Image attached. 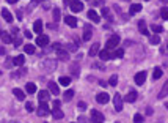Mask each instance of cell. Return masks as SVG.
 Here are the masks:
<instances>
[{"instance_id":"cell-1","label":"cell","mask_w":168,"mask_h":123,"mask_svg":"<svg viewBox=\"0 0 168 123\" xmlns=\"http://www.w3.org/2000/svg\"><path fill=\"white\" fill-rule=\"evenodd\" d=\"M119 41H121V38L118 36V35H112L110 38L107 40V44H105V48L110 51V49H115L118 44H119Z\"/></svg>"},{"instance_id":"cell-2","label":"cell","mask_w":168,"mask_h":123,"mask_svg":"<svg viewBox=\"0 0 168 123\" xmlns=\"http://www.w3.org/2000/svg\"><path fill=\"white\" fill-rule=\"evenodd\" d=\"M51 112V109H49V106H47V101H39V107H38V115L39 117H46L47 114Z\"/></svg>"},{"instance_id":"cell-3","label":"cell","mask_w":168,"mask_h":123,"mask_svg":"<svg viewBox=\"0 0 168 123\" xmlns=\"http://www.w3.org/2000/svg\"><path fill=\"white\" fill-rule=\"evenodd\" d=\"M69 8H71V11L80 13V11H83V3H82L80 0H71V2H69Z\"/></svg>"},{"instance_id":"cell-4","label":"cell","mask_w":168,"mask_h":123,"mask_svg":"<svg viewBox=\"0 0 168 123\" xmlns=\"http://www.w3.org/2000/svg\"><path fill=\"white\" fill-rule=\"evenodd\" d=\"M91 122L93 123H102L104 122V114H101L99 110H91Z\"/></svg>"},{"instance_id":"cell-5","label":"cell","mask_w":168,"mask_h":123,"mask_svg":"<svg viewBox=\"0 0 168 123\" xmlns=\"http://www.w3.org/2000/svg\"><path fill=\"white\" fill-rule=\"evenodd\" d=\"M91 36H93V28H91L90 24H85L83 25V35H82V38H83V41H90Z\"/></svg>"},{"instance_id":"cell-6","label":"cell","mask_w":168,"mask_h":123,"mask_svg":"<svg viewBox=\"0 0 168 123\" xmlns=\"http://www.w3.org/2000/svg\"><path fill=\"white\" fill-rule=\"evenodd\" d=\"M69 73L74 76V77H79V74H80V63H79V62H72L71 66H69Z\"/></svg>"},{"instance_id":"cell-7","label":"cell","mask_w":168,"mask_h":123,"mask_svg":"<svg viewBox=\"0 0 168 123\" xmlns=\"http://www.w3.org/2000/svg\"><path fill=\"white\" fill-rule=\"evenodd\" d=\"M113 102H115V109H116V112H121L123 110V99H121V95H119V93L115 95Z\"/></svg>"},{"instance_id":"cell-8","label":"cell","mask_w":168,"mask_h":123,"mask_svg":"<svg viewBox=\"0 0 168 123\" xmlns=\"http://www.w3.org/2000/svg\"><path fill=\"white\" fill-rule=\"evenodd\" d=\"M57 58L61 62H68L69 60V52L66 51V49H58L57 51Z\"/></svg>"},{"instance_id":"cell-9","label":"cell","mask_w":168,"mask_h":123,"mask_svg":"<svg viewBox=\"0 0 168 123\" xmlns=\"http://www.w3.org/2000/svg\"><path fill=\"white\" fill-rule=\"evenodd\" d=\"M145 81H146V73L145 71H140V73L135 74V84H137V85H143Z\"/></svg>"},{"instance_id":"cell-10","label":"cell","mask_w":168,"mask_h":123,"mask_svg":"<svg viewBox=\"0 0 168 123\" xmlns=\"http://www.w3.org/2000/svg\"><path fill=\"white\" fill-rule=\"evenodd\" d=\"M55 66H57V62H54V60H46V62H43V68L46 69V71H54Z\"/></svg>"},{"instance_id":"cell-11","label":"cell","mask_w":168,"mask_h":123,"mask_svg":"<svg viewBox=\"0 0 168 123\" xmlns=\"http://www.w3.org/2000/svg\"><path fill=\"white\" fill-rule=\"evenodd\" d=\"M108 99H110V96H108V93H98L96 95V101L99 102V104H105V102H108Z\"/></svg>"},{"instance_id":"cell-12","label":"cell","mask_w":168,"mask_h":123,"mask_svg":"<svg viewBox=\"0 0 168 123\" xmlns=\"http://www.w3.org/2000/svg\"><path fill=\"white\" fill-rule=\"evenodd\" d=\"M36 44L41 46V48L47 46V44H49V36H46V35H39V36L36 38Z\"/></svg>"},{"instance_id":"cell-13","label":"cell","mask_w":168,"mask_h":123,"mask_svg":"<svg viewBox=\"0 0 168 123\" xmlns=\"http://www.w3.org/2000/svg\"><path fill=\"white\" fill-rule=\"evenodd\" d=\"M138 30H140L141 35H146V36H149V32H148V27H146V22H145V20H138Z\"/></svg>"},{"instance_id":"cell-14","label":"cell","mask_w":168,"mask_h":123,"mask_svg":"<svg viewBox=\"0 0 168 123\" xmlns=\"http://www.w3.org/2000/svg\"><path fill=\"white\" fill-rule=\"evenodd\" d=\"M88 17L93 20L94 24H99V20H101V16H99V14L96 13L94 10H90V11H88Z\"/></svg>"},{"instance_id":"cell-15","label":"cell","mask_w":168,"mask_h":123,"mask_svg":"<svg viewBox=\"0 0 168 123\" xmlns=\"http://www.w3.org/2000/svg\"><path fill=\"white\" fill-rule=\"evenodd\" d=\"M137 98H138V93L135 92V90H131V92L127 93V95H126V101L127 102H134V101H137Z\"/></svg>"},{"instance_id":"cell-16","label":"cell","mask_w":168,"mask_h":123,"mask_svg":"<svg viewBox=\"0 0 168 123\" xmlns=\"http://www.w3.org/2000/svg\"><path fill=\"white\" fill-rule=\"evenodd\" d=\"M64 22H66L69 27H72V28L77 27V19H75L74 16H66V17H64Z\"/></svg>"},{"instance_id":"cell-17","label":"cell","mask_w":168,"mask_h":123,"mask_svg":"<svg viewBox=\"0 0 168 123\" xmlns=\"http://www.w3.org/2000/svg\"><path fill=\"white\" fill-rule=\"evenodd\" d=\"M2 16H3V19L7 20L8 24H11V22H13V19H14V17H13V14H11L10 11L7 10V8H3V10H2Z\"/></svg>"},{"instance_id":"cell-18","label":"cell","mask_w":168,"mask_h":123,"mask_svg":"<svg viewBox=\"0 0 168 123\" xmlns=\"http://www.w3.org/2000/svg\"><path fill=\"white\" fill-rule=\"evenodd\" d=\"M43 20L41 19H38V20H35V24H33V30H35V33H38V35H41V32H43Z\"/></svg>"},{"instance_id":"cell-19","label":"cell","mask_w":168,"mask_h":123,"mask_svg":"<svg viewBox=\"0 0 168 123\" xmlns=\"http://www.w3.org/2000/svg\"><path fill=\"white\" fill-rule=\"evenodd\" d=\"M101 44H99L98 41H96V43H94L93 46H91V49H90V52H88V54H90V57H94V55L96 54H99V51H101Z\"/></svg>"},{"instance_id":"cell-20","label":"cell","mask_w":168,"mask_h":123,"mask_svg":"<svg viewBox=\"0 0 168 123\" xmlns=\"http://www.w3.org/2000/svg\"><path fill=\"white\" fill-rule=\"evenodd\" d=\"M49 92H51L52 95H58V93H60V89H58V85L55 84L54 81L49 82Z\"/></svg>"},{"instance_id":"cell-21","label":"cell","mask_w":168,"mask_h":123,"mask_svg":"<svg viewBox=\"0 0 168 123\" xmlns=\"http://www.w3.org/2000/svg\"><path fill=\"white\" fill-rule=\"evenodd\" d=\"M49 96H51V92H47V90H41V92L38 93L39 101H49Z\"/></svg>"},{"instance_id":"cell-22","label":"cell","mask_w":168,"mask_h":123,"mask_svg":"<svg viewBox=\"0 0 168 123\" xmlns=\"http://www.w3.org/2000/svg\"><path fill=\"white\" fill-rule=\"evenodd\" d=\"M13 63L16 66H24V63H25V57H24V55H17V57L13 58Z\"/></svg>"},{"instance_id":"cell-23","label":"cell","mask_w":168,"mask_h":123,"mask_svg":"<svg viewBox=\"0 0 168 123\" xmlns=\"http://www.w3.org/2000/svg\"><path fill=\"white\" fill-rule=\"evenodd\" d=\"M25 92H27L28 95H33V93L36 92V84H33V82H28L27 85H25Z\"/></svg>"},{"instance_id":"cell-24","label":"cell","mask_w":168,"mask_h":123,"mask_svg":"<svg viewBox=\"0 0 168 123\" xmlns=\"http://www.w3.org/2000/svg\"><path fill=\"white\" fill-rule=\"evenodd\" d=\"M168 95V81L163 84V87H162V90L159 92V99H163L165 96Z\"/></svg>"},{"instance_id":"cell-25","label":"cell","mask_w":168,"mask_h":123,"mask_svg":"<svg viewBox=\"0 0 168 123\" xmlns=\"http://www.w3.org/2000/svg\"><path fill=\"white\" fill-rule=\"evenodd\" d=\"M0 38H2V41H3L5 44H10V43H13V36H11V35L8 33V32H3Z\"/></svg>"},{"instance_id":"cell-26","label":"cell","mask_w":168,"mask_h":123,"mask_svg":"<svg viewBox=\"0 0 168 123\" xmlns=\"http://www.w3.org/2000/svg\"><path fill=\"white\" fill-rule=\"evenodd\" d=\"M138 11H141V5L140 3H132L131 8H129V13L135 14V13H138Z\"/></svg>"},{"instance_id":"cell-27","label":"cell","mask_w":168,"mask_h":123,"mask_svg":"<svg viewBox=\"0 0 168 123\" xmlns=\"http://www.w3.org/2000/svg\"><path fill=\"white\" fill-rule=\"evenodd\" d=\"M99 57H101V60H108L110 58V52H108V49H102V51H99Z\"/></svg>"},{"instance_id":"cell-28","label":"cell","mask_w":168,"mask_h":123,"mask_svg":"<svg viewBox=\"0 0 168 123\" xmlns=\"http://www.w3.org/2000/svg\"><path fill=\"white\" fill-rule=\"evenodd\" d=\"M13 93H14V96H16L17 99H25V92H22L20 89H14Z\"/></svg>"},{"instance_id":"cell-29","label":"cell","mask_w":168,"mask_h":123,"mask_svg":"<svg viewBox=\"0 0 168 123\" xmlns=\"http://www.w3.org/2000/svg\"><path fill=\"white\" fill-rule=\"evenodd\" d=\"M124 55V49H116L113 54H110V58H121Z\"/></svg>"},{"instance_id":"cell-30","label":"cell","mask_w":168,"mask_h":123,"mask_svg":"<svg viewBox=\"0 0 168 123\" xmlns=\"http://www.w3.org/2000/svg\"><path fill=\"white\" fill-rule=\"evenodd\" d=\"M151 30L154 32L156 35H159V33H162V32H163V27H162V25H159V24H152L151 25Z\"/></svg>"},{"instance_id":"cell-31","label":"cell","mask_w":168,"mask_h":123,"mask_svg":"<svg viewBox=\"0 0 168 123\" xmlns=\"http://www.w3.org/2000/svg\"><path fill=\"white\" fill-rule=\"evenodd\" d=\"M52 115H54V118H55V120H61V118L64 117V114L61 112L60 109H54V112H52Z\"/></svg>"},{"instance_id":"cell-32","label":"cell","mask_w":168,"mask_h":123,"mask_svg":"<svg viewBox=\"0 0 168 123\" xmlns=\"http://www.w3.org/2000/svg\"><path fill=\"white\" fill-rule=\"evenodd\" d=\"M149 43H151V44H159V43H160V36H159V35H151V36H149Z\"/></svg>"},{"instance_id":"cell-33","label":"cell","mask_w":168,"mask_h":123,"mask_svg":"<svg viewBox=\"0 0 168 123\" xmlns=\"http://www.w3.org/2000/svg\"><path fill=\"white\" fill-rule=\"evenodd\" d=\"M108 84H110V87H116V84H118V74H112V77L108 79Z\"/></svg>"},{"instance_id":"cell-34","label":"cell","mask_w":168,"mask_h":123,"mask_svg":"<svg viewBox=\"0 0 168 123\" xmlns=\"http://www.w3.org/2000/svg\"><path fill=\"white\" fill-rule=\"evenodd\" d=\"M24 51H25V54H35V46L33 44H25L24 46Z\"/></svg>"},{"instance_id":"cell-35","label":"cell","mask_w":168,"mask_h":123,"mask_svg":"<svg viewBox=\"0 0 168 123\" xmlns=\"http://www.w3.org/2000/svg\"><path fill=\"white\" fill-rule=\"evenodd\" d=\"M60 84H61V85H64V87L69 85V84H71V77H68V76H61V77H60Z\"/></svg>"},{"instance_id":"cell-36","label":"cell","mask_w":168,"mask_h":123,"mask_svg":"<svg viewBox=\"0 0 168 123\" xmlns=\"http://www.w3.org/2000/svg\"><path fill=\"white\" fill-rule=\"evenodd\" d=\"M72 96H74V90H66V92H64V95H63V98L66 99V101H69Z\"/></svg>"},{"instance_id":"cell-37","label":"cell","mask_w":168,"mask_h":123,"mask_svg":"<svg viewBox=\"0 0 168 123\" xmlns=\"http://www.w3.org/2000/svg\"><path fill=\"white\" fill-rule=\"evenodd\" d=\"M52 16H54V20H55V22H58V20H60V16H61V14H60V10H58V8H55V10L52 11Z\"/></svg>"},{"instance_id":"cell-38","label":"cell","mask_w":168,"mask_h":123,"mask_svg":"<svg viewBox=\"0 0 168 123\" xmlns=\"http://www.w3.org/2000/svg\"><path fill=\"white\" fill-rule=\"evenodd\" d=\"M143 122H145V118H143L141 114H135L134 115V123H143Z\"/></svg>"},{"instance_id":"cell-39","label":"cell","mask_w":168,"mask_h":123,"mask_svg":"<svg viewBox=\"0 0 168 123\" xmlns=\"http://www.w3.org/2000/svg\"><path fill=\"white\" fill-rule=\"evenodd\" d=\"M160 16H162V19L168 20V8H167V7H163V8L160 10Z\"/></svg>"},{"instance_id":"cell-40","label":"cell","mask_w":168,"mask_h":123,"mask_svg":"<svg viewBox=\"0 0 168 123\" xmlns=\"http://www.w3.org/2000/svg\"><path fill=\"white\" fill-rule=\"evenodd\" d=\"M162 74H163V73H162V69H160V68H156V69H154V74H152V77H154V79H159V77H162Z\"/></svg>"},{"instance_id":"cell-41","label":"cell","mask_w":168,"mask_h":123,"mask_svg":"<svg viewBox=\"0 0 168 123\" xmlns=\"http://www.w3.org/2000/svg\"><path fill=\"white\" fill-rule=\"evenodd\" d=\"M102 16L107 17V19H112V17H110V11H108L107 8H104V10H102Z\"/></svg>"},{"instance_id":"cell-42","label":"cell","mask_w":168,"mask_h":123,"mask_svg":"<svg viewBox=\"0 0 168 123\" xmlns=\"http://www.w3.org/2000/svg\"><path fill=\"white\" fill-rule=\"evenodd\" d=\"M13 43H14V46H20L22 44V38H16V40H13Z\"/></svg>"},{"instance_id":"cell-43","label":"cell","mask_w":168,"mask_h":123,"mask_svg":"<svg viewBox=\"0 0 168 123\" xmlns=\"http://www.w3.org/2000/svg\"><path fill=\"white\" fill-rule=\"evenodd\" d=\"M25 109H27L28 112H32V110H33V104H32V102H27V104H25Z\"/></svg>"},{"instance_id":"cell-44","label":"cell","mask_w":168,"mask_h":123,"mask_svg":"<svg viewBox=\"0 0 168 123\" xmlns=\"http://www.w3.org/2000/svg\"><path fill=\"white\" fill-rule=\"evenodd\" d=\"M60 106H61V102L58 101V99H55L54 101V109H60Z\"/></svg>"},{"instance_id":"cell-45","label":"cell","mask_w":168,"mask_h":123,"mask_svg":"<svg viewBox=\"0 0 168 123\" xmlns=\"http://www.w3.org/2000/svg\"><path fill=\"white\" fill-rule=\"evenodd\" d=\"M14 63H13V60H11V58H8L7 60V63H5V66H7V68H10V66H13Z\"/></svg>"},{"instance_id":"cell-46","label":"cell","mask_w":168,"mask_h":123,"mask_svg":"<svg viewBox=\"0 0 168 123\" xmlns=\"http://www.w3.org/2000/svg\"><path fill=\"white\" fill-rule=\"evenodd\" d=\"M38 2H39V0H32V2H30V7H28V8H35V7L38 5Z\"/></svg>"},{"instance_id":"cell-47","label":"cell","mask_w":168,"mask_h":123,"mask_svg":"<svg viewBox=\"0 0 168 123\" xmlns=\"http://www.w3.org/2000/svg\"><path fill=\"white\" fill-rule=\"evenodd\" d=\"M68 48H69L72 52H74V51H77V46H75V44H71V43H69V46H68Z\"/></svg>"},{"instance_id":"cell-48","label":"cell","mask_w":168,"mask_h":123,"mask_svg":"<svg viewBox=\"0 0 168 123\" xmlns=\"http://www.w3.org/2000/svg\"><path fill=\"white\" fill-rule=\"evenodd\" d=\"M25 73H27V69H25V68H22V69H20L19 73H16V74H17V76H24V74H25Z\"/></svg>"},{"instance_id":"cell-49","label":"cell","mask_w":168,"mask_h":123,"mask_svg":"<svg viewBox=\"0 0 168 123\" xmlns=\"http://www.w3.org/2000/svg\"><path fill=\"white\" fill-rule=\"evenodd\" d=\"M79 107H82V109H85V107H87V104H85L83 101H80V102H79Z\"/></svg>"},{"instance_id":"cell-50","label":"cell","mask_w":168,"mask_h":123,"mask_svg":"<svg viewBox=\"0 0 168 123\" xmlns=\"http://www.w3.org/2000/svg\"><path fill=\"white\" fill-rule=\"evenodd\" d=\"M24 35H25V36H27V38H32V33H30V32H28V30H25V32H24Z\"/></svg>"},{"instance_id":"cell-51","label":"cell","mask_w":168,"mask_h":123,"mask_svg":"<svg viewBox=\"0 0 168 123\" xmlns=\"http://www.w3.org/2000/svg\"><path fill=\"white\" fill-rule=\"evenodd\" d=\"M8 3H16V2H19V0H7Z\"/></svg>"},{"instance_id":"cell-52","label":"cell","mask_w":168,"mask_h":123,"mask_svg":"<svg viewBox=\"0 0 168 123\" xmlns=\"http://www.w3.org/2000/svg\"><path fill=\"white\" fill-rule=\"evenodd\" d=\"M162 3H168V0H162Z\"/></svg>"},{"instance_id":"cell-53","label":"cell","mask_w":168,"mask_h":123,"mask_svg":"<svg viewBox=\"0 0 168 123\" xmlns=\"http://www.w3.org/2000/svg\"><path fill=\"white\" fill-rule=\"evenodd\" d=\"M165 107H167V109H168V102H165Z\"/></svg>"},{"instance_id":"cell-54","label":"cell","mask_w":168,"mask_h":123,"mask_svg":"<svg viewBox=\"0 0 168 123\" xmlns=\"http://www.w3.org/2000/svg\"><path fill=\"white\" fill-rule=\"evenodd\" d=\"M64 3H69V0H64Z\"/></svg>"},{"instance_id":"cell-55","label":"cell","mask_w":168,"mask_h":123,"mask_svg":"<svg viewBox=\"0 0 168 123\" xmlns=\"http://www.w3.org/2000/svg\"><path fill=\"white\" fill-rule=\"evenodd\" d=\"M116 123H119V122H116Z\"/></svg>"}]
</instances>
